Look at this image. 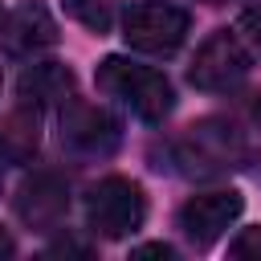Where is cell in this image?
I'll return each mask as SVG.
<instances>
[{"instance_id":"obj_1","label":"cell","mask_w":261,"mask_h":261,"mask_svg":"<svg viewBox=\"0 0 261 261\" xmlns=\"http://www.w3.org/2000/svg\"><path fill=\"white\" fill-rule=\"evenodd\" d=\"M241 159H245L241 130L224 118H204L167 143V163H159V167L179 171L188 179H212V175H224L228 167H237Z\"/></svg>"},{"instance_id":"obj_2","label":"cell","mask_w":261,"mask_h":261,"mask_svg":"<svg viewBox=\"0 0 261 261\" xmlns=\"http://www.w3.org/2000/svg\"><path fill=\"white\" fill-rule=\"evenodd\" d=\"M94 77H98V90H106L110 98H118V102H122L135 118H143V122H163V118L171 114V106H175L171 82H167L159 69L139 65V61H130V57H106Z\"/></svg>"},{"instance_id":"obj_3","label":"cell","mask_w":261,"mask_h":261,"mask_svg":"<svg viewBox=\"0 0 261 261\" xmlns=\"http://www.w3.org/2000/svg\"><path fill=\"white\" fill-rule=\"evenodd\" d=\"M143 216H147V200L135 179L106 175L86 192V224L94 237H106V241L130 237L143 224Z\"/></svg>"},{"instance_id":"obj_4","label":"cell","mask_w":261,"mask_h":261,"mask_svg":"<svg viewBox=\"0 0 261 261\" xmlns=\"http://www.w3.org/2000/svg\"><path fill=\"white\" fill-rule=\"evenodd\" d=\"M188 29H192V16L179 4H167V0H143L122 16L126 45L139 49V53H155V57L175 53L184 45Z\"/></svg>"},{"instance_id":"obj_5","label":"cell","mask_w":261,"mask_h":261,"mask_svg":"<svg viewBox=\"0 0 261 261\" xmlns=\"http://www.w3.org/2000/svg\"><path fill=\"white\" fill-rule=\"evenodd\" d=\"M249 69H253V61H249V49L241 45V37L220 29L196 49L188 82L196 90H208V94H228L249 77Z\"/></svg>"},{"instance_id":"obj_6","label":"cell","mask_w":261,"mask_h":261,"mask_svg":"<svg viewBox=\"0 0 261 261\" xmlns=\"http://www.w3.org/2000/svg\"><path fill=\"white\" fill-rule=\"evenodd\" d=\"M118 139H122V130L106 110H98L90 102H65V110H61V147L65 151H73L82 159H102L118 147Z\"/></svg>"},{"instance_id":"obj_7","label":"cell","mask_w":261,"mask_h":261,"mask_svg":"<svg viewBox=\"0 0 261 261\" xmlns=\"http://www.w3.org/2000/svg\"><path fill=\"white\" fill-rule=\"evenodd\" d=\"M69 212V184L57 171H37L16 188V216L33 232H53Z\"/></svg>"},{"instance_id":"obj_8","label":"cell","mask_w":261,"mask_h":261,"mask_svg":"<svg viewBox=\"0 0 261 261\" xmlns=\"http://www.w3.org/2000/svg\"><path fill=\"white\" fill-rule=\"evenodd\" d=\"M241 208H245V200H241V192H232V188H224V192H204V196H192V200L179 208V228H184V237H188L192 245L208 249V245L241 216Z\"/></svg>"},{"instance_id":"obj_9","label":"cell","mask_w":261,"mask_h":261,"mask_svg":"<svg viewBox=\"0 0 261 261\" xmlns=\"http://www.w3.org/2000/svg\"><path fill=\"white\" fill-rule=\"evenodd\" d=\"M0 41L8 53H37V49H49L57 41V24L45 12V4H20L12 16H4Z\"/></svg>"},{"instance_id":"obj_10","label":"cell","mask_w":261,"mask_h":261,"mask_svg":"<svg viewBox=\"0 0 261 261\" xmlns=\"http://www.w3.org/2000/svg\"><path fill=\"white\" fill-rule=\"evenodd\" d=\"M69 90H73V73L61 61H33L16 82L24 106H57L69 98Z\"/></svg>"},{"instance_id":"obj_11","label":"cell","mask_w":261,"mask_h":261,"mask_svg":"<svg viewBox=\"0 0 261 261\" xmlns=\"http://www.w3.org/2000/svg\"><path fill=\"white\" fill-rule=\"evenodd\" d=\"M41 147V122L29 110H12L0 118V163H29Z\"/></svg>"},{"instance_id":"obj_12","label":"cell","mask_w":261,"mask_h":261,"mask_svg":"<svg viewBox=\"0 0 261 261\" xmlns=\"http://www.w3.org/2000/svg\"><path fill=\"white\" fill-rule=\"evenodd\" d=\"M65 4V12L73 16V20H82L86 29H94V33H106L110 29V8L106 4H98V0H61Z\"/></svg>"},{"instance_id":"obj_13","label":"cell","mask_w":261,"mask_h":261,"mask_svg":"<svg viewBox=\"0 0 261 261\" xmlns=\"http://www.w3.org/2000/svg\"><path fill=\"white\" fill-rule=\"evenodd\" d=\"M228 257H237V261H261V224L245 228V232L228 245Z\"/></svg>"},{"instance_id":"obj_14","label":"cell","mask_w":261,"mask_h":261,"mask_svg":"<svg viewBox=\"0 0 261 261\" xmlns=\"http://www.w3.org/2000/svg\"><path fill=\"white\" fill-rule=\"evenodd\" d=\"M241 29L253 37V45H261V0H253V4L241 12Z\"/></svg>"},{"instance_id":"obj_15","label":"cell","mask_w":261,"mask_h":261,"mask_svg":"<svg viewBox=\"0 0 261 261\" xmlns=\"http://www.w3.org/2000/svg\"><path fill=\"white\" fill-rule=\"evenodd\" d=\"M130 257H163V261H171L175 253H171V245H139Z\"/></svg>"},{"instance_id":"obj_16","label":"cell","mask_w":261,"mask_h":261,"mask_svg":"<svg viewBox=\"0 0 261 261\" xmlns=\"http://www.w3.org/2000/svg\"><path fill=\"white\" fill-rule=\"evenodd\" d=\"M0 257H12V237L0 228Z\"/></svg>"},{"instance_id":"obj_17","label":"cell","mask_w":261,"mask_h":261,"mask_svg":"<svg viewBox=\"0 0 261 261\" xmlns=\"http://www.w3.org/2000/svg\"><path fill=\"white\" fill-rule=\"evenodd\" d=\"M0 29H4V12H0Z\"/></svg>"},{"instance_id":"obj_18","label":"cell","mask_w":261,"mask_h":261,"mask_svg":"<svg viewBox=\"0 0 261 261\" xmlns=\"http://www.w3.org/2000/svg\"><path fill=\"white\" fill-rule=\"evenodd\" d=\"M257 175H261V159H257Z\"/></svg>"},{"instance_id":"obj_19","label":"cell","mask_w":261,"mask_h":261,"mask_svg":"<svg viewBox=\"0 0 261 261\" xmlns=\"http://www.w3.org/2000/svg\"><path fill=\"white\" fill-rule=\"evenodd\" d=\"M208 4H220V0H208Z\"/></svg>"}]
</instances>
